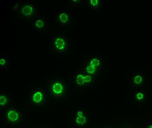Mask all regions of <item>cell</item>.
<instances>
[{"instance_id": "cell-2", "label": "cell", "mask_w": 152, "mask_h": 128, "mask_svg": "<svg viewBox=\"0 0 152 128\" xmlns=\"http://www.w3.org/2000/svg\"><path fill=\"white\" fill-rule=\"evenodd\" d=\"M11 8L13 12L20 14V17L24 19L33 18L36 12V7L31 3H23L19 4L17 2H12Z\"/></svg>"}, {"instance_id": "cell-6", "label": "cell", "mask_w": 152, "mask_h": 128, "mask_svg": "<svg viewBox=\"0 0 152 128\" xmlns=\"http://www.w3.org/2000/svg\"><path fill=\"white\" fill-rule=\"evenodd\" d=\"M55 25L57 26H65L71 22V17L69 12L63 9H57L54 15Z\"/></svg>"}, {"instance_id": "cell-10", "label": "cell", "mask_w": 152, "mask_h": 128, "mask_svg": "<svg viewBox=\"0 0 152 128\" xmlns=\"http://www.w3.org/2000/svg\"><path fill=\"white\" fill-rule=\"evenodd\" d=\"M88 121V117L86 114L81 116H76L75 117V124L80 128H84L87 124Z\"/></svg>"}, {"instance_id": "cell-15", "label": "cell", "mask_w": 152, "mask_h": 128, "mask_svg": "<svg viewBox=\"0 0 152 128\" xmlns=\"http://www.w3.org/2000/svg\"><path fill=\"white\" fill-rule=\"evenodd\" d=\"M9 99L8 96L5 94H1L0 96V106L1 108L8 106Z\"/></svg>"}, {"instance_id": "cell-8", "label": "cell", "mask_w": 152, "mask_h": 128, "mask_svg": "<svg viewBox=\"0 0 152 128\" xmlns=\"http://www.w3.org/2000/svg\"><path fill=\"white\" fill-rule=\"evenodd\" d=\"M77 71L88 73L91 76H94L99 72V69L90 65L88 63V62H87L85 63L83 68L78 69Z\"/></svg>"}, {"instance_id": "cell-12", "label": "cell", "mask_w": 152, "mask_h": 128, "mask_svg": "<svg viewBox=\"0 0 152 128\" xmlns=\"http://www.w3.org/2000/svg\"><path fill=\"white\" fill-rule=\"evenodd\" d=\"M135 101L139 103H142L146 101V94L142 91H137L134 92V94Z\"/></svg>"}, {"instance_id": "cell-7", "label": "cell", "mask_w": 152, "mask_h": 128, "mask_svg": "<svg viewBox=\"0 0 152 128\" xmlns=\"http://www.w3.org/2000/svg\"><path fill=\"white\" fill-rule=\"evenodd\" d=\"M48 27L46 19L42 16L38 15L32 18L31 28L36 31H43Z\"/></svg>"}, {"instance_id": "cell-20", "label": "cell", "mask_w": 152, "mask_h": 128, "mask_svg": "<svg viewBox=\"0 0 152 128\" xmlns=\"http://www.w3.org/2000/svg\"><path fill=\"white\" fill-rule=\"evenodd\" d=\"M43 128V127H37V128Z\"/></svg>"}, {"instance_id": "cell-14", "label": "cell", "mask_w": 152, "mask_h": 128, "mask_svg": "<svg viewBox=\"0 0 152 128\" xmlns=\"http://www.w3.org/2000/svg\"><path fill=\"white\" fill-rule=\"evenodd\" d=\"M9 65L8 59L6 55L4 53L0 54V67L1 68H7Z\"/></svg>"}, {"instance_id": "cell-3", "label": "cell", "mask_w": 152, "mask_h": 128, "mask_svg": "<svg viewBox=\"0 0 152 128\" xmlns=\"http://www.w3.org/2000/svg\"><path fill=\"white\" fill-rule=\"evenodd\" d=\"M46 88L32 90L28 97L31 106L41 107L46 105L47 102Z\"/></svg>"}, {"instance_id": "cell-11", "label": "cell", "mask_w": 152, "mask_h": 128, "mask_svg": "<svg viewBox=\"0 0 152 128\" xmlns=\"http://www.w3.org/2000/svg\"><path fill=\"white\" fill-rule=\"evenodd\" d=\"M88 63L96 68L99 69L102 68V62L101 60L97 57H92L88 60Z\"/></svg>"}, {"instance_id": "cell-19", "label": "cell", "mask_w": 152, "mask_h": 128, "mask_svg": "<svg viewBox=\"0 0 152 128\" xmlns=\"http://www.w3.org/2000/svg\"><path fill=\"white\" fill-rule=\"evenodd\" d=\"M85 113L82 111H77L76 113V116H81L84 115Z\"/></svg>"}, {"instance_id": "cell-1", "label": "cell", "mask_w": 152, "mask_h": 128, "mask_svg": "<svg viewBox=\"0 0 152 128\" xmlns=\"http://www.w3.org/2000/svg\"><path fill=\"white\" fill-rule=\"evenodd\" d=\"M50 99L62 101L68 98L69 84L63 78L57 77L47 83L45 87Z\"/></svg>"}, {"instance_id": "cell-18", "label": "cell", "mask_w": 152, "mask_h": 128, "mask_svg": "<svg viewBox=\"0 0 152 128\" xmlns=\"http://www.w3.org/2000/svg\"><path fill=\"white\" fill-rule=\"evenodd\" d=\"M145 128H152V122H145Z\"/></svg>"}, {"instance_id": "cell-4", "label": "cell", "mask_w": 152, "mask_h": 128, "mask_svg": "<svg viewBox=\"0 0 152 128\" xmlns=\"http://www.w3.org/2000/svg\"><path fill=\"white\" fill-rule=\"evenodd\" d=\"M24 111L14 107H9L4 114L5 121L10 124H17L23 121Z\"/></svg>"}, {"instance_id": "cell-13", "label": "cell", "mask_w": 152, "mask_h": 128, "mask_svg": "<svg viewBox=\"0 0 152 128\" xmlns=\"http://www.w3.org/2000/svg\"><path fill=\"white\" fill-rule=\"evenodd\" d=\"M132 81L134 85L140 86L142 85L145 83V77L143 75H135L133 77Z\"/></svg>"}, {"instance_id": "cell-9", "label": "cell", "mask_w": 152, "mask_h": 128, "mask_svg": "<svg viewBox=\"0 0 152 128\" xmlns=\"http://www.w3.org/2000/svg\"><path fill=\"white\" fill-rule=\"evenodd\" d=\"M75 85L77 87H82L85 86V73L78 71L76 73L75 76Z\"/></svg>"}, {"instance_id": "cell-17", "label": "cell", "mask_w": 152, "mask_h": 128, "mask_svg": "<svg viewBox=\"0 0 152 128\" xmlns=\"http://www.w3.org/2000/svg\"><path fill=\"white\" fill-rule=\"evenodd\" d=\"M92 81L93 78L91 75L85 73V82L86 85L91 84L92 83Z\"/></svg>"}, {"instance_id": "cell-5", "label": "cell", "mask_w": 152, "mask_h": 128, "mask_svg": "<svg viewBox=\"0 0 152 128\" xmlns=\"http://www.w3.org/2000/svg\"><path fill=\"white\" fill-rule=\"evenodd\" d=\"M69 45L68 39L61 36L55 37L52 40V49L55 53L59 54L66 53L68 51Z\"/></svg>"}, {"instance_id": "cell-16", "label": "cell", "mask_w": 152, "mask_h": 128, "mask_svg": "<svg viewBox=\"0 0 152 128\" xmlns=\"http://www.w3.org/2000/svg\"><path fill=\"white\" fill-rule=\"evenodd\" d=\"M87 4L89 8L96 9L100 7V2L99 0H88Z\"/></svg>"}]
</instances>
